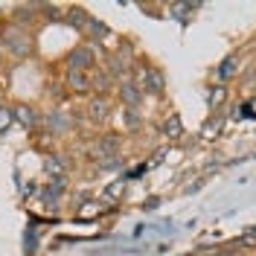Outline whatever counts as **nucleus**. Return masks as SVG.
Returning a JSON list of instances; mask_svg holds the SVG:
<instances>
[{
  "instance_id": "nucleus-15",
  "label": "nucleus",
  "mask_w": 256,
  "mask_h": 256,
  "mask_svg": "<svg viewBox=\"0 0 256 256\" xmlns=\"http://www.w3.org/2000/svg\"><path fill=\"white\" fill-rule=\"evenodd\" d=\"M12 122H15V111L12 108H0V134L12 126Z\"/></svg>"
},
{
  "instance_id": "nucleus-5",
  "label": "nucleus",
  "mask_w": 256,
  "mask_h": 256,
  "mask_svg": "<svg viewBox=\"0 0 256 256\" xmlns=\"http://www.w3.org/2000/svg\"><path fill=\"white\" fill-rule=\"evenodd\" d=\"M120 96H122L126 108H134V111H137V105H140V99H143V90H140V84H131V82H126V84L120 88Z\"/></svg>"
},
{
  "instance_id": "nucleus-21",
  "label": "nucleus",
  "mask_w": 256,
  "mask_h": 256,
  "mask_svg": "<svg viewBox=\"0 0 256 256\" xmlns=\"http://www.w3.org/2000/svg\"><path fill=\"white\" fill-rule=\"evenodd\" d=\"M190 256H192V254H190Z\"/></svg>"
},
{
  "instance_id": "nucleus-1",
  "label": "nucleus",
  "mask_w": 256,
  "mask_h": 256,
  "mask_svg": "<svg viewBox=\"0 0 256 256\" xmlns=\"http://www.w3.org/2000/svg\"><path fill=\"white\" fill-rule=\"evenodd\" d=\"M140 90L152 96H160L166 90V79H163V73L158 67H143L140 70Z\"/></svg>"
},
{
  "instance_id": "nucleus-9",
  "label": "nucleus",
  "mask_w": 256,
  "mask_h": 256,
  "mask_svg": "<svg viewBox=\"0 0 256 256\" xmlns=\"http://www.w3.org/2000/svg\"><path fill=\"white\" fill-rule=\"evenodd\" d=\"M15 116H18V120H20L26 128L38 126V114H35V108H30V105H18V108H15Z\"/></svg>"
},
{
  "instance_id": "nucleus-16",
  "label": "nucleus",
  "mask_w": 256,
  "mask_h": 256,
  "mask_svg": "<svg viewBox=\"0 0 256 256\" xmlns=\"http://www.w3.org/2000/svg\"><path fill=\"white\" fill-rule=\"evenodd\" d=\"M236 244H242V248H254V244H256V227H250L248 233H242Z\"/></svg>"
},
{
  "instance_id": "nucleus-14",
  "label": "nucleus",
  "mask_w": 256,
  "mask_h": 256,
  "mask_svg": "<svg viewBox=\"0 0 256 256\" xmlns=\"http://www.w3.org/2000/svg\"><path fill=\"white\" fill-rule=\"evenodd\" d=\"M224 99H227V88H224V84L212 88V94H210V108H218Z\"/></svg>"
},
{
  "instance_id": "nucleus-6",
  "label": "nucleus",
  "mask_w": 256,
  "mask_h": 256,
  "mask_svg": "<svg viewBox=\"0 0 256 256\" xmlns=\"http://www.w3.org/2000/svg\"><path fill=\"white\" fill-rule=\"evenodd\" d=\"M236 70H239V56H227L222 64H218V70H216V79L218 82H227L236 76Z\"/></svg>"
},
{
  "instance_id": "nucleus-4",
  "label": "nucleus",
  "mask_w": 256,
  "mask_h": 256,
  "mask_svg": "<svg viewBox=\"0 0 256 256\" xmlns=\"http://www.w3.org/2000/svg\"><path fill=\"white\" fill-rule=\"evenodd\" d=\"M3 41L9 44V50H12L15 56H26V52H30L26 35H20V32H15V30H9V32H6V35H3Z\"/></svg>"
},
{
  "instance_id": "nucleus-2",
  "label": "nucleus",
  "mask_w": 256,
  "mask_h": 256,
  "mask_svg": "<svg viewBox=\"0 0 256 256\" xmlns=\"http://www.w3.org/2000/svg\"><path fill=\"white\" fill-rule=\"evenodd\" d=\"M70 67H73V70H84V73H88V70L94 67V52H90L88 47H76L73 52H70Z\"/></svg>"
},
{
  "instance_id": "nucleus-10",
  "label": "nucleus",
  "mask_w": 256,
  "mask_h": 256,
  "mask_svg": "<svg viewBox=\"0 0 256 256\" xmlns=\"http://www.w3.org/2000/svg\"><path fill=\"white\" fill-rule=\"evenodd\" d=\"M62 192H64V178H52L47 184V190H44V198L56 201V198H62Z\"/></svg>"
},
{
  "instance_id": "nucleus-12",
  "label": "nucleus",
  "mask_w": 256,
  "mask_h": 256,
  "mask_svg": "<svg viewBox=\"0 0 256 256\" xmlns=\"http://www.w3.org/2000/svg\"><path fill=\"white\" fill-rule=\"evenodd\" d=\"M90 120H96V122L108 120V102H105V99H96V102H90Z\"/></svg>"
},
{
  "instance_id": "nucleus-13",
  "label": "nucleus",
  "mask_w": 256,
  "mask_h": 256,
  "mask_svg": "<svg viewBox=\"0 0 256 256\" xmlns=\"http://www.w3.org/2000/svg\"><path fill=\"white\" fill-rule=\"evenodd\" d=\"M44 166H47L50 175H56V178H64V172H67V166L62 163V158H50L47 163H44Z\"/></svg>"
},
{
  "instance_id": "nucleus-17",
  "label": "nucleus",
  "mask_w": 256,
  "mask_h": 256,
  "mask_svg": "<svg viewBox=\"0 0 256 256\" xmlns=\"http://www.w3.org/2000/svg\"><path fill=\"white\" fill-rule=\"evenodd\" d=\"M126 126L128 128H137V126H140V116H137V111H134V108H126Z\"/></svg>"
},
{
  "instance_id": "nucleus-3",
  "label": "nucleus",
  "mask_w": 256,
  "mask_h": 256,
  "mask_svg": "<svg viewBox=\"0 0 256 256\" xmlns=\"http://www.w3.org/2000/svg\"><path fill=\"white\" fill-rule=\"evenodd\" d=\"M67 88L76 90V94H88V90H90V79H88V73L70 67V70H67Z\"/></svg>"
},
{
  "instance_id": "nucleus-11",
  "label": "nucleus",
  "mask_w": 256,
  "mask_h": 256,
  "mask_svg": "<svg viewBox=\"0 0 256 256\" xmlns=\"http://www.w3.org/2000/svg\"><path fill=\"white\" fill-rule=\"evenodd\" d=\"M195 9H198V3H172V6H169V12H172L178 20H186V15H192Z\"/></svg>"
},
{
  "instance_id": "nucleus-18",
  "label": "nucleus",
  "mask_w": 256,
  "mask_h": 256,
  "mask_svg": "<svg viewBox=\"0 0 256 256\" xmlns=\"http://www.w3.org/2000/svg\"><path fill=\"white\" fill-rule=\"evenodd\" d=\"M122 186H126V184H122V180H116L114 186H108V190H105V195H108V198H116V195L122 192Z\"/></svg>"
},
{
  "instance_id": "nucleus-20",
  "label": "nucleus",
  "mask_w": 256,
  "mask_h": 256,
  "mask_svg": "<svg viewBox=\"0 0 256 256\" xmlns=\"http://www.w3.org/2000/svg\"><path fill=\"white\" fill-rule=\"evenodd\" d=\"M227 256H230V254H227Z\"/></svg>"
},
{
  "instance_id": "nucleus-8",
  "label": "nucleus",
  "mask_w": 256,
  "mask_h": 256,
  "mask_svg": "<svg viewBox=\"0 0 256 256\" xmlns=\"http://www.w3.org/2000/svg\"><path fill=\"white\" fill-rule=\"evenodd\" d=\"M222 126H224V116H222V114L210 116L207 122H204V128H201V137H204V140H212V137L222 131Z\"/></svg>"
},
{
  "instance_id": "nucleus-7",
  "label": "nucleus",
  "mask_w": 256,
  "mask_h": 256,
  "mask_svg": "<svg viewBox=\"0 0 256 256\" xmlns=\"http://www.w3.org/2000/svg\"><path fill=\"white\" fill-rule=\"evenodd\" d=\"M163 134H166L169 140L184 137V122H180V116H178V114H169V116H166V122H163Z\"/></svg>"
},
{
  "instance_id": "nucleus-19",
  "label": "nucleus",
  "mask_w": 256,
  "mask_h": 256,
  "mask_svg": "<svg viewBox=\"0 0 256 256\" xmlns=\"http://www.w3.org/2000/svg\"><path fill=\"white\" fill-rule=\"evenodd\" d=\"M0 56H3V47H0Z\"/></svg>"
}]
</instances>
